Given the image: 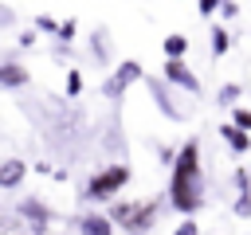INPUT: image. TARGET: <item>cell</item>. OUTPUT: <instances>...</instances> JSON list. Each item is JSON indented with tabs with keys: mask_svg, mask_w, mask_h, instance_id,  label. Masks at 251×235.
<instances>
[{
	"mask_svg": "<svg viewBox=\"0 0 251 235\" xmlns=\"http://www.w3.org/2000/svg\"><path fill=\"white\" fill-rule=\"evenodd\" d=\"M126 180H129V168L110 164V168H102V172H94L86 180V200H110V196H118L126 188Z\"/></svg>",
	"mask_w": 251,
	"mask_h": 235,
	"instance_id": "3",
	"label": "cell"
},
{
	"mask_svg": "<svg viewBox=\"0 0 251 235\" xmlns=\"http://www.w3.org/2000/svg\"><path fill=\"white\" fill-rule=\"evenodd\" d=\"M165 78L176 82V86H184V90H192V94L200 90V82H196V74L184 67V59H169V63H165Z\"/></svg>",
	"mask_w": 251,
	"mask_h": 235,
	"instance_id": "5",
	"label": "cell"
},
{
	"mask_svg": "<svg viewBox=\"0 0 251 235\" xmlns=\"http://www.w3.org/2000/svg\"><path fill=\"white\" fill-rule=\"evenodd\" d=\"M220 133H224V141H227L235 153H247V149H251V137H247L243 129H235V125H224Z\"/></svg>",
	"mask_w": 251,
	"mask_h": 235,
	"instance_id": "9",
	"label": "cell"
},
{
	"mask_svg": "<svg viewBox=\"0 0 251 235\" xmlns=\"http://www.w3.org/2000/svg\"><path fill=\"white\" fill-rule=\"evenodd\" d=\"M169 200L176 212L192 215L204 204V176H200V145L184 141V149L173 161V180H169Z\"/></svg>",
	"mask_w": 251,
	"mask_h": 235,
	"instance_id": "1",
	"label": "cell"
},
{
	"mask_svg": "<svg viewBox=\"0 0 251 235\" xmlns=\"http://www.w3.org/2000/svg\"><path fill=\"white\" fill-rule=\"evenodd\" d=\"M27 82V70L20 63H0V86H24Z\"/></svg>",
	"mask_w": 251,
	"mask_h": 235,
	"instance_id": "8",
	"label": "cell"
},
{
	"mask_svg": "<svg viewBox=\"0 0 251 235\" xmlns=\"http://www.w3.org/2000/svg\"><path fill=\"white\" fill-rule=\"evenodd\" d=\"M78 90H82V74L71 70V74H67V94H78Z\"/></svg>",
	"mask_w": 251,
	"mask_h": 235,
	"instance_id": "14",
	"label": "cell"
},
{
	"mask_svg": "<svg viewBox=\"0 0 251 235\" xmlns=\"http://www.w3.org/2000/svg\"><path fill=\"white\" fill-rule=\"evenodd\" d=\"M0 235H31L24 215H0Z\"/></svg>",
	"mask_w": 251,
	"mask_h": 235,
	"instance_id": "10",
	"label": "cell"
},
{
	"mask_svg": "<svg viewBox=\"0 0 251 235\" xmlns=\"http://www.w3.org/2000/svg\"><path fill=\"white\" fill-rule=\"evenodd\" d=\"M196 231H200V227H196V223H192V219H184V223H180V227H176V235H196Z\"/></svg>",
	"mask_w": 251,
	"mask_h": 235,
	"instance_id": "15",
	"label": "cell"
},
{
	"mask_svg": "<svg viewBox=\"0 0 251 235\" xmlns=\"http://www.w3.org/2000/svg\"><path fill=\"white\" fill-rule=\"evenodd\" d=\"M184 51H188V39L184 35H169L165 39V55L169 59H184Z\"/></svg>",
	"mask_w": 251,
	"mask_h": 235,
	"instance_id": "11",
	"label": "cell"
},
{
	"mask_svg": "<svg viewBox=\"0 0 251 235\" xmlns=\"http://www.w3.org/2000/svg\"><path fill=\"white\" fill-rule=\"evenodd\" d=\"M216 4H220V0H200V16H212V12H216Z\"/></svg>",
	"mask_w": 251,
	"mask_h": 235,
	"instance_id": "16",
	"label": "cell"
},
{
	"mask_svg": "<svg viewBox=\"0 0 251 235\" xmlns=\"http://www.w3.org/2000/svg\"><path fill=\"white\" fill-rule=\"evenodd\" d=\"M24 172H27L24 161H0V188H16L24 180Z\"/></svg>",
	"mask_w": 251,
	"mask_h": 235,
	"instance_id": "6",
	"label": "cell"
},
{
	"mask_svg": "<svg viewBox=\"0 0 251 235\" xmlns=\"http://www.w3.org/2000/svg\"><path fill=\"white\" fill-rule=\"evenodd\" d=\"M78 235H114V227H110L106 215H82L78 219Z\"/></svg>",
	"mask_w": 251,
	"mask_h": 235,
	"instance_id": "7",
	"label": "cell"
},
{
	"mask_svg": "<svg viewBox=\"0 0 251 235\" xmlns=\"http://www.w3.org/2000/svg\"><path fill=\"white\" fill-rule=\"evenodd\" d=\"M231 125L247 133V129H251V110H235V121H231Z\"/></svg>",
	"mask_w": 251,
	"mask_h": 235,
	"instance_id": "13",
	"label": "cell"
},
{
	"mask_svg": "<svg viewBox=\"0 0 251 235\" xmlns=\"http://www.w3.org/2000/svg\"><path fill=\"white\" fill-rule=\"evenodd\" d=\"M106 219L122 223L129 235H145L153 227V219H157V200H145V204H114Z\"/></svg>",
	"mask_w": 251,
	"mask_h": 235,
	"instance_id": "2",
	"label": "cell"
},
{
	"mask_svg": "<svg viewBox=\"0 0 251 235\" xmlns=\"http://www.w3.org/2000/svg\"><path fill=\"white\" fill-rule=\"evenodd\" d=\"M227 47H231V35H227L224 27H216V31H212V55H224Z\"/></svg>",
	"mask_w": 251,
	"mask_h": 235,
	"instance_id": "12",
	"label": "cell"
},
{
	"mask_svg": "<svg viewBox=\"0 0 251 235\" xmlns=\"http://www.w3.org/2000/svg\"><path fill=\"white\" fill-rule=\"evenodd\" d=\"M137 78H141V67H137V63H122V67H118V74L106 82V94H110V98H122V94H126V86H129V82H137Z\"/></svg>",
	"mask_w": 251,
	"mask_h": 235,
	"instance_id": "4",
	"label": "cell"
}]
</instances>
